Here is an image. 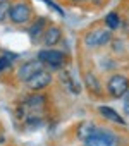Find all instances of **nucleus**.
<instances>
[{"label": "nucleus", "instance_id": "obj_14", "mask_svg": "<svg viewBox=\"0 0 129 146\" xmlns=\"http://www.w3.org/2000/svg\"><path fill=\"white\" fill-rule=\"evenodd\" d=\"M9 12H11V4L7 0H0V23L5 17H9Z\"/></svg>", "mask_w": 129, "mask_h": 146}, {"label": "nucleus", "instance_id": "obj_17", "mask_svg": "<svg viewBox=\"0 0 129 146\" xmlns=\"http://www.w3.org/2000/svg\"><path fill=\"white\" fill-rule=\"evenodd\" d=\"M72 2H86V0H72Z\"/></svg>", "mask_w": 129, "mask_h": 146}, {"label": "nucleus", "instance_id": "obj_15", "mask_svg": "<svg viewBox=\"0 0 129 146\" xmlns=\"http://www.w3.org/2000/svg\"><path fill=\"white\" fill-rule=\"evenodd\" d=\"M43 24H45V21H43V19H40L38 23H35V24H33V28H31V31H29V35H31V38H33V40H36V35L40 36V33L43 31Z\"/></svg>", "mask_w": 129, "mask_h": 146}, {"label": "nucleus", "instance_id": "obj_5", "mask_svg": "<svg viewBox=\"0 0 129 146\" xmlns=\"http://www.w3.org/2000/svg\"><path fill=\"white\" fill-rule=\"evenodd\" d=\"M38 60L52 69H60L64 65V55L57 50H41L38 53Z\"/></svg>", "mask_w": 129, "mask_h": 146}, {"label": "nucleus", "instance_id": "obj_11", "mask_svg": "<svg viewBox=\"0 0 129 146\" xmlns=\"http://www.w3.org/2000/svg\"><path fill=\"white\" fill-rule=\"evenodd\" d=\"M95 131H96V125L95 124H91V122H81L79 127H78V137L81 141H86L88 137L93 136Z\"/></svg>", "mask_w": 129, "mask_h": 146}, {"label": "nucleus", "instance_id": "obj_7", "mask_svg": "<svg viewBox=\"0 0 129 146\" xmlns=\"http://www.w3.org/2000/svg\"><path fill=\"white\" fill-rule=\"evenodd\" d=\"M29 14H31L29 5H26V4H16V5L11 7L9 17H11L12 23H16V24H23V23H26V21L29 19Z\"/></svg>", "mask_w": 129, "mask_h": 146}, {"label": "nucleus", "instance_id": "obj_10", "mask_svg": "<svg viewBox=\"0 0 129 146\" xmlns=\"http://www.w3.org/2000/svg\"><path fill=\"white\" fill-rule=\"evenodd\" d=\"M98 112H100V115H102L103 119H107L108 122H114V124H119V125H126V120L120 117V113H117V110L102 105V107L98 108Z\"/></svg>", "mask_w": 129, "mask_h": 146}, {"label": "nucleus", "instance_id": "obj_16", "mask_svg": "<svg viewBox=\"0 0 129 146\" xmlns=\"http://www.w3.org/2000/svg\"><path fill=\"white\" fill-rule=\"evenodd\" d=\"M11 62H12V58L9 55H2V57H0V72H4L11 65Z\"/></svg>", "mask_w": 129, "mask_h": 146}, {"label": "nucleus", "instance_id": "obj_1", "mask_svg": "<svg viewBox=\"0 0 129 146\" xmlns=\"http://www.w3.org/2000/svg\"><path fill=\"white\" fill-rule=\"evenodd\" d=\"M84 144L86 146H119L120 144V137L115 132H112L110 129L96 127L93 136L88 137L84 141Z\"/></svg>", "mask_w": 129, "mask_h": 146}, {"label": "nucleus", "instance_id": "obj_13", "mask_svg": "<svg viewBox=\"0 0 129 146\" xmlns=\"http://www.w3.org/2000/svg\"><path fill=\"white\" fill-rule=\"evenodd\" d=\"M84 81H86V84H88V88H90V91H91V93L100 95V84H98V79L91 74V72H86Z\"/></svg>", "mask_w": 129, "mask_h": 146}, {"label": "nucleus", "instance_id": "obj_3", "mask_svg": "<svg viewBox=\"0 0 129 146\" xmlns=\"http://www.w3.org/2000/svg\"><path fill=\"white\" fill-rule=\"evenodd\" d=\"M45 108V98L41 95H35V96H29L24 105H23V112L26 115L28 120H36L38 119V113Z\"/></svg>", "mask_w": 129, "mask_h": 146}, {"label": "nucleus", "instance_id": "obj_2", "mask_svg": "<svg viewBox=\"0 0 129 146\" xmlns=\"http://www.w3.org/2000/svg\"><path fill=\"white\" fill-rule=\"evenodd\" d=\"M107 91L112 98H122L129 91V79L122 74H114L107 81Z\"/></svg>", "mask_w": 129, "mask_h": 146}, {"label": "nucleus", "instance_id": "obj_12", "mask_svg": "<svg viewBox=\"0 0 129 146\" xmlns=\"http://www.w3.org/2000/svg\"><path fill=\"white\" fill-rule=\"evenodd\" d=\"M105 24H107V28H108L110 31L119 29V28H120V17H119V14H117V12L107 14V16H105Z\"/></svg>", "mask_w": 129, "mask_h": 146}, {"label": "nucleus", "instance_id": "obj_4", "mask_svg": "<svg viewBox=\"0 0 129 146\" xmlns=\"http://www.w3.org/2000/svg\"><path fill=\"white\" fill-rule=\"evenodd\" d=\"M110 40H112L110 29H93L86 35L84 43L90 48H98V46H105Z\"/></svg>", "mask_w": 129, "mask_h": 146}, {"label": "nucleus", "instance_id": "obj_6", "mask_svg": "<svg viewBox=\"0 0 129 146\" xmlns=\"http://www.w3.org/2000/svg\"><path fill=\"white\" fill-rule=\"evenodd\" d=\"M50 83H52V74H48L47 70H38L35 76H31L26 81V86L33 91H40V90L47 88Z\"/></svg>", "mask_w": 129, "mask_h": 146}, {"label": "nucleus", "instance_id": "obj_9", "mask_svg": "<svg viewBox=\"0 0 129 146\" xmlns=\"http://www.w3.org/2000/svg\"><path fill=\"white\" fill-rule=\"evenodd\" d=\"M60 38H62V31H60L57 26H50V28H47V29L43 31V35H41V41H43L47 46H53V45H57V43L60 41Z\"/></svg>", "mask_w": 129, "mask_h": 146}, {"label": "nucleus", "instance_id": "obj_8", "mask_svg": "<svg viewBox=\"0 0 129 146\" xmlns=\"http://www.w3.org/2000/svg\"><path fill=\"white\" fill-rule=\"evenodd\" d=\"M38 70H41V62L40 60H29L26 62L19 70H17V78L21 81H28L31 76H35Z\"/></svg>", "mask_w": 129, "mask_h": 146}]
</instances>
